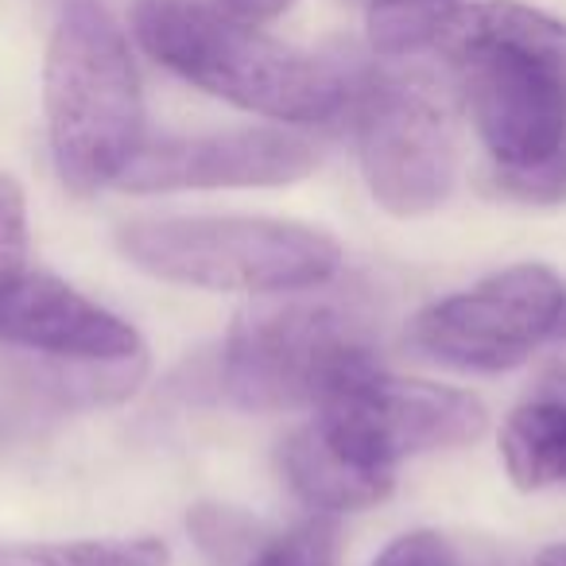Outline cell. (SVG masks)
<instances>
[{
    "label": "cell",
    "instance_id": "1",
    "mask_svg": "<svg viewBox=\"0 0 566 566\" xmlns=\"http://www.w3.org/2000/svg\"><path fill=\"white\" fill-rule=\"evenodd\" d=\"M431 48L454 63L496 171L566 156V24L516 0L462 4Z\"/></svg>",
    "mask_w": 566,
    "mask_h": 566
},
{
    "label": "cell",
    "instance_id": "2",
    "mask_svg": "<svg viewBox=\"0 0 566 566\" xmlns=\"http://www.w3.org/2000/svg\"><path fill=\"white\" fill-rule=\"evenodd\" d=\"M133 35L182 82L260 117L323 125L349 90L331 63L213 9V0H136Z\"/></svg>",
    "mask_w": 566,
    "mask_h": 566
},
{
    "label": "cell",
    "instance_id": "3",
    "mask_svg": "<svg viewBox=\"0 0 566 566\" xmlns=\"http://www.w3.org/2000/svg\"><path fill=\"white\" fill-rule=\"evenodd\" d=\"M43 109L59 179L82 198L113 187L144 144V97L125 32L94 0H74L59 17Z\"/></svg>",
    "mask_w": 566,
    "mask_h": 566
},
{
    "label": "cell",
    "instance_id": "4",
    "mask_svg": "<svg viewBox=\"0 0 566 566\" xmlns=\"http://www.w3.org/2000/svg\"><path fill=\"white\" fill-rule=\"evenodd\" d=\"M323 287L287 292L280 303L237 315L221 357V388L233 408H318L354 377L380 369L373 318L357 300Z\"/></svg>",
    "mask_w": 566,
    "mask_h": 566
},
{
    "label": "cell",
    "instance_id": "5",
    "mask_svg": "<svg viewBox=\"0 0 566 566\" xmlns=\"http://www.w3.org/2000/svg\"><path fill=\"white\" fill-rule=\"evenodd\" d=\"M117 244L128 264L151 280L202 292H307L331 283L342 268L338 241L323 229L244 213L128 221Z\"/></svg>",
    "mask_w": 566,
    "mask_h": 566
},
{
    "label": "cell",
    "instance_id": "6",
    "mask_svg": "<svg viewBox=\"0 0 566 566\" xmlns=\"http://www.w3.org/2000/svg\"><path fill=\"white\" fill-rule=\"evenodd\" d=\"M357 156L369 195L392 218H423L458 182V128L450 97L427 74L365 78L354 105Z\"/></svg>",
    "mask_w": 566,
    "mask_h": 566
},
{
    "label": "cell",
    "instance_id": "7",
    "mask_svg": "<svg viewBox=\"0 0 566 566\" xmlns=\"http://www.w3.org/2000/svg\"><path fill=\"white\" fill-rule=\"evenodd\" d=\"M311 423L342 458L396 478L403 458L478 442L489 431V411L462 388L369 369L326 396Z\"/></svg>",
    "mask_w": 566,
    "mask_h": 566
},
{
    "label": "cell",
    "instance_id": "8",
    "mask_svg": "<svg viewBox=\"0 0 566 566\" xmlns=\"http://www.w3.org/2000/svg\"><path fill=\"white\" fill-rule=\"evenodd\" d=\"M566 311V283L547 264H512L419 311L411 346L458 373H509L524 365Z\"/></svg>",
    "mask_w": 566,
    "mask_h": 566
},
{
    "label": "cell",
    "instance_id": "9",
    "mask_svg": "<svg viewBox=\"0 0 566 566\" xmlns=\"http://www.w3.org/2000/svg\"><path fill=\"white\" fill-rule=\"evenodd\" d=\"M315 171L307 140L275 128H241L213 136H171L140 144L125 164L117 187L133 195L226 187H292Z\"/></svg>",
    "mask_w": 566,
    "mask_h": 566
},
{
    "label": "cell",
    "instance_id": "10",
    "mask_svg": "<svg viewBox=\"0 0 566 566\" xmlns=\"http://www.w3.org/2000/svg\"><path fill=\"white\" fill-rule=\"evenodd\" d=\"M0 346L59 361H136L148 357L133 323L86 300L51 272H24L0 295Z\"/></svg>",
    "mask_w": 566,
    "mask_h": 566
},
{
    "label": "cell",
    "instance_id": "11",
    "mask_svg": "<svg viewBox=\"0 0 566 566\" xmlns=\"http://www.w3.org/2000/svg\"><path fill=\"white\" fill-rule=\"evenodd\" d=\"M283 478L295 489L307 509L315 512H357L373 509V504L388 501L396 489V478L385 473H369L361 465H354L349 458H342L323 434L315 431V423H303L287 434L283 442Z\"/></svg>",
    "mask_w": 566,
    "mask_h": 566
},
{
    "label": "cell",
    "instance_id": "12",
    "mask_svg": "<svg viewBox=\"0 0 566 566\" xmlns=\"http://www.w3.org/2000/svg\"><path fill=\"white\" fill-rule=\"evenodd\" d=\"M501 458L512 485L524 493L566 485V396L535 388L504 423Z\"/></svg>",
    "mask_w": 566,
    "mask_h": 566
},
{
    "label": "cell",
    "instance_id": "13",
    "mask_svg": "<svg viewBox=\"0 0 566 566\" xmlns=\"http://www.w3.org/2000/svg\"><path fill=\"white\" fill-rule=\"evenodd\" d=\"M0 566H171V547L156 535L74 543H0Z\"/></svg>",
    "mask_w": 566,
    "mask_h": 566
},
{
    "label": "cell",
    "instance_id": "14",
    "mask_svg": "<svg viewBox=\"0 0 566 566\" xmlns=\"http://www.w3.org/2000/svg\"><path fill=\"white\" fill-rule=\"evenodd\" d=\"M462 0H369V40L385 59H403L431 48Z\"/></svg>",
    "mask_w": 566,
    "mask_h": 566
},
{
    "label": "cell",
    "instance_id": "15",
    "mask_svg": "<svg viewBox=\"0 0 566 566\" xmlns=\"http://www.w3.org/2000/svg\"><path fill=\"white\" fill-rule=\"evenodd\" d=\"M342 551V527L338 516L331 512H315L303 524H295L292 532H283L280 539H272L252 566H338Z\"/></svg>",
    "mask_w": 566,
    "mask_h": 566
},
{
    "label": "cell",
    "instance_id": "16",
    "mask_svg": "<svg viewBox=\"0 0 566 566\" xmlns=\"http://www.w3.org/2000/svg\"><path fill=\"white\" fill-rule=\"evenodd\" d=\"M28 202L12 175H0V295L28 272Z\"/></svg>",
    "mask_w": 566,
    "mask_h": 566
},
{
    "label": "cell",
    "instance_id": "17",
    "mask_svg": "<svg viewBox=\"0 0 566 566\" xmlns=\"http://www.w3.org/2000/svg\"><path fill=\"white\" fill-rule=\"evenodd\" d=\"M373 566H458V558L439 532H408L388 543Z\"/></svg>",
    "mask_w": 566,
    "mask_h": 566
},
{
    "label": "cell",
    "instance_id": "18",
    "mask_svg": "<svg viewBox=\"0 0 566 566\" xmlns=\"http://www.w3.org/2000/svg\"><path fill=\"white\" fill-rule=\"evenodd\" d=\"M292 4H295V0H213V9H221L226 17L241 20V24H252V28L283 17Z\"/></svg>",
    "mask_w": 566,
    "mask_h": 566
},
{
    "label": "cell",
    "instance_id": "19",
    "mask_svg": "<svg viewBox=\"0 0 566 566\" xmlns=\"http://www.w3.org/2000/svg\"><path fill=\"white\" fill-rule=\"evenodd\" d=\"M539 566H566V543H551V547H543Z\"/></svg>",
    "mask_w": 566,
    "mask_h": 566
},
{
    "label": "cell",
    "instance_id": "20",
    "mask_svg": "<svg viewBox=\"0 0 566 566\" xmlns=\"http://www.w3.org/2000/svg\"><path fill=\"white\" fill-rule=\"evenodd\" d=\"M558 334L566 338V311H563V318H558Z\"/></svg>",
    "mask_w": 566,
    "mask_h": 566
}]
</instances>
